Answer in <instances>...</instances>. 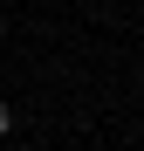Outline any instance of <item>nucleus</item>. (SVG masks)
<instances>
[{
	"instance_id": "1",
	"label": "nucleus",
	"mask_w": 144,
	"mask_h": 151,
	"mask_svg": "<svg viewBox=\"0 0 144 151\" xmlns=\"http://www.w3.org/2000/svg\"><path fill=\"white\" fill-rule=\"evenodd\" d=\"M0 137H14V103L0 96Z\"/></svg>"
},
{
	"instance_id": "2",
	"label": "nucleus",
	"mask_w": 144,
	"mask_h": 151,
	"mask_svg": "<svg viewBox=\"0 0 144 151\" xmlns=\"http://www.w3.org/2000/svg\"><path fill=\"white\" fill-rule=\"evenodd\" d=\"M0 48H7V21H0Z\"/></svg>"
}]
</instances>
